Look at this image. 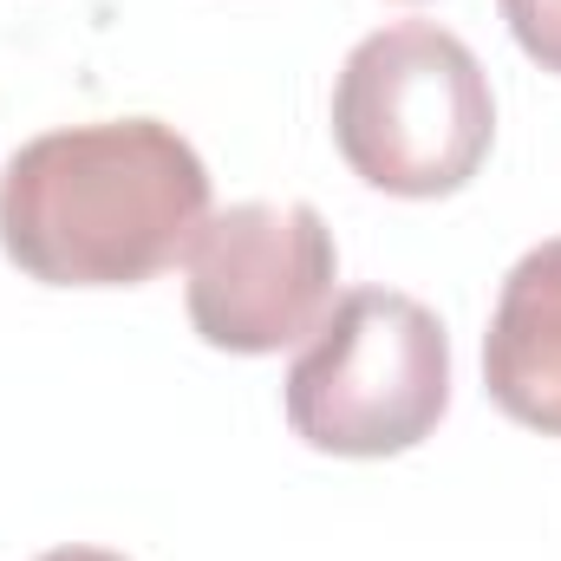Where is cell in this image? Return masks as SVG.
I'll return each instance as SVG.
<instances>
[{"label": "cell", "mask_w": 561, "mask_h": 561, "mask_svg": "<svg viewBox=\"0 0 561 561\" xmlns=\"http://www.w3.org/2000/svg\"><path fill=\"white\" fill-rule=\"evenodd\" d=\"M209 170L157 118L66 125L0 170V249L46 287H138L190 255Z\"/></svg>", "instance_id": "obj_1"}, {"label": "cell", "mask_w": 561, "mask_h": 561, "mask_svg": "<svg viewBox=\"0 0 561 561\" xmlns=\"http://www.w3.org/2000/svg\"><path fill=\"white\" fill-rule=\"evenodd\" d=\"M483 392L503 419L561 437V236L503 275L483 333Z\"/></svg>", "instance_id": "obj_5"}, {"label": "cell", "mask_w": 561, "mask_h": 561, "mask_svg": "<svg viewBox=\"0 0 561 561\" xmlns=\"http://www.w3.org/2000/svg\"><path fill=\"white\" fill-rule=\"evenodd\" d=\"M503 20L516 33V46L561 79V0H503Z\"/></svg>", "instance_id": "obj_6"}, {"label": "cell", "mask_w": 561, "mask_h": 561, "mask_svg": "<svg viewBox=\"0 0 561 561\" xmlns=\"http://www.w3.org/2000/svg\"><path fill=\"white\" fill-rule=\"evenodd\" d=\"M287 424L327 457H399L424 444L450 405L444 320L399 287H353L333 300L280 386Z\"/></svg>", "instance_id": "obj_3"}, {"label": "cell", "mask_w": 561, "mask_h": 561, "mask_svg": "<svg viewBox=\"0 0 561 561\" xmlns=\"http://www.w3.org/2000/svg\"><path fill=\"white\" fill-rule=\"evenodd\" d=\"M496 138V99L477 53L431 26L399 20L366 33L333 79V144L346 170L386 196L463 190Z\"/></svg>", "instance_id": "obj_2"}, {"label": "cell", "mask_w": 561, "mask_h": 561, "mask_svg": "<svg viewBox=\"0 0 561 561\" xmlns=\"http://www.w3.org/2000/svg\"><path fill=\"white\" fill-rule=\"evenodd\" d=\"M39 561H125V556H112V549H53Z\"/></svg>", "instance_id": "obj_7"}, {"label": "cell", "mask_w": 561, "mask_h": 561, "mask_svg": "<svg viewBox=\"0 0 561 561\" xmlns=\"http://www.w3.org/2000/svg\"><path fill=\"white\" fill-rule=\"evenodd\" d=\"M190 327L216 353L262 359L313 340L333 313L340 249L313 203H236L190 242Z\"/></svg>", "instance_id": "obj_4"}]
</instances>
